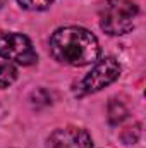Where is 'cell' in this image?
Here are the masks:
<instances>
[{"label":"cell","mask_w":146,"mask_h":148,"mask_svg":"<svg viewBox=\"0 0 146 148\" xmlns=\"http://www.w3.org/2000/svg\"><path fill=\"white\" fill-rule=\"evenodd\" d=\"M50 52L55 60L65 66L83 67L100 57V43L93 33L79 26L57 29L50 38Z\"/></svg>","instance_id":"obj_1"},{"label":"cell","mask_w":146,"mask_h":148,"mask_svg":"<svg viewBox=\"0 0 146 148\" xmlns=\"http://www.w3.org/2000/svg\"><path fill=\"white\" fill-rule=\"evenodd\" d=\"M138 12L132 0H107L100 10V26L112 36L126 35L134 28Z\"/></svg>","instance_id":"obj_2"},{"label":"cell","mask_w":146,"mask_h":148,"mask_svg":"<svg viewBox=\"0 0 146 148\" xmlns=\"http://www.w3.org/2000/svg\"><path fill=\"white\" fill-rule=\"evenodd\" d=\"M48 148H93V140L81 127H60L50 134Z\"/></svg>","instance_id":"obj_5"},{"label":"cell","mask_w":146,"mask_h":148,"mask_svg":"<svg viewBox=\"0 0 146 148\" xmlns=\"http://www.w3.org/2000/svg\"><path fill=\"white\" fill-rule=\"evenodd\" d=\"M21 3V7L28 9V10H45L52 0H17Z\"/></svg>","instance_id":"obj_7"},{"label":"cell","mask_w":146,"mask_h":148,"mask_svg":"<svg viewBox=\"0 0 146 148\" xmlns=\"http://www.w3.org/2000/svg\"><path fill=\"white\" fill-rule=\"evenodd\" d=\"M17 79V69L10 62H2L0 64V90L10 86Z\"/></svg>","instance_id":"obj_6"},{"label":"cell","mask_w":146,"mask_h":148,"mask_svg":"<svg viewBox=\"0 0 146 148\" xmlns=\"http://www.w3.org/2000/svg\"><path fill=\"white\" fill-rule=\"evenodd\" d=\"M3 3H5V0H0V7H2V5H3Z\"/></svg>","instance_id":"obj_8"},{"label":"cell","mask_w":146,"mask_h":148,"mask_svg":"<svg viewBox=\"0 0 146 148\" xmlns=\"http://www.w3.org/2000/svg\"><path fill=\"white\" fill-rule=\"evenodd\" d=\"M0 57L21 66H31L38 60L31 40L21 33L0 35Z\"/></svg>","instance_id":"obj_3"},{"label":"cell","mask_w":146,"mask_h":148,"mask_svg":"<svg viewBox=\"0 0 146 148\" xmlns=\"http://www.w3.org/2000/svg\"><path fill=\"white\" fill-rule=\"evenodd\" d=\"M119 76H120V64L115 59L107 57V59L100 60L89 73L84 76V79L81 81V90H83V93L100 91L102 88H105L110 83H113Z\"/></svg>","instance_id":"obj_4"}]
</instances>
